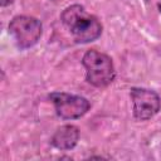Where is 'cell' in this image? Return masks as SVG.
Masks as SVG:
<instances>
[{"label":"cell","mask_w":161,"mask_h":161,"mask_svg":"<svg viewBox=\"0 0 161 161\" xmlns=\"http://www.w3.org/2000/svg\"><path fill=\"white\" fill-rule=\"evenodd\" d=\"M60 20L78 44L94 42L102 35V23L79 4L67 6L60 14Z\"/></svg>","instance_id":"1"},{"label":"cell","mask_w":161,"mask_h":161,"mask_svg":"<svg viewBox=\"0 0 161 161\" xmlns=\"http://www.w3.org/2000/svg\"><path fill=\"white\" fill-rule=\"evenodd\" d=\"M82 64L86 69V80L91 86L104 88L114 80L116 70L109 55L96 49H89L84 53Z\"/></svg>","instance_id":"2"},{"label":"cell","mask_w":161,"mask_h":161,"mask_svg":"<svg viewBox=\"0 0 161 161\" xmlns=\"http://www.w3.org/2000/svg\"><path fill=\"white\" fill-rule=\"evenodd\" d=\"M9 33L15 45L24 50L34 47L42 36V21L29 15H16L9 23Z\"/></svg>","instance_id":"3"},{"label":"cell","mask_w":161,"mask_h":161,"mask_svg":"<svg viewBox=\"0 0 161 161\" xmlns=\"http://www.w3.org/2000/svg\"><path fill=\"white\" fill-rule=\"evenodd\" d=\"M49 99L54 104L57 116L62 119L80 118L91 108V103L87 98L67 92H53L49 94Z\"/></svg>","instance_id":"4"},{"label":"cell","mask_w":161,"mask_h":161,"mask_svg":"<svg viewBox=\"0 0 161 161\" xmlns=\"http://www.w3.org/2000/svg\"><path fill=\"white\" fill-rule=\"evenodd\" d=\"M133 117L137 121H148L161 109V98L152 89L132 87L130 89Z\"/></svg>","instance_id":"5"},{"label":"cell","mask_w":161,"mask_h":161,"mask_svg":"<svg viewBox=\"0 0 161 161\" xmlns=\"http://www.w3.org/2000/svg\"><path fill=\"white\" fill-rule=\"evenodd\" d=\"M79 141V128L74 125H63L57 128L50 138V145L62 151L73 150Z\"/></svg>","instance_id":"6"},{"label":"cell","mask_w":161,"mask_h":161,"mask_svg":"<svg viewBox=\"0 0 161 161\" xmlns=\"http://www.w3.org/2000/svg\"><path fill=\"white\" fill-rule=\"evenodd\" d=\"M14 3V0H0V6L1 8H5V6H9Z\"/></svg>","instance_id":"7"},{"label":"cell","mask_w":161,"mask_h":161,"mask_svg":"<svg viewBox=\"0 0 161 161\" xmlns=\"http://www.w3.org/2000/svg\"><path fill=\"white\" fill-rule=\"evenodd\" d=\"M157 8H158V11H160V14H161V3L157 4Z\"/></svg>","instance_id":"8"},{"label":"cell","mask_w":161,"mask_h":161,"mask_svg":"<svg viewBox=\"0 0 161 161\" xmlns=\"http://www.w3.org/2000/svg\"><path fill=\"white\" fill-rule=\"evenodd\" d=\"M145 3H146V4H148V3H150V0H145Z\"/></svg>","instance_id":"9"},{"label":"cell","mask_w":161,"mask_h":161,"mask_svg":"<svg viewBox=\"0 0 161 161\" xmlns=\"http://www.w3.org/2000/svg\"><path fill=\"white\" fill-rule=\"evenodd\" d=\"M52 1H58V0H52Z\"/></svg>","instance_id":"10"}]
</instances>
